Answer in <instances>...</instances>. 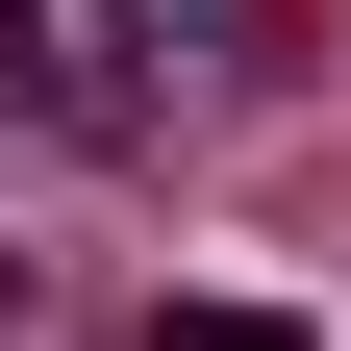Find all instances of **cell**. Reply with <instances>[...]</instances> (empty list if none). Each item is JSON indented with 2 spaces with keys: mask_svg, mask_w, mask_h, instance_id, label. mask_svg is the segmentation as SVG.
<instances>
[{
  "mask_svg": "<svg viewBox=\"0 0 351 351\" xmlns=\"http://www.w3.org/2000/svg\"><path fill=\"white\" fill-rule=\"evenodd\" d=\"M101 125H125L101 25H51V0H0V151H101Z\"/></svg>",
  "mask_w": 351,
  "mask_h": 351,
  "instance_id": "6da1fadb",
  "label": "cell"
},
{
  "mask_svg": "<svg viewBox=\"0 0 351 351\" xmlns=\"http://www.w3.org/2000/svg\"><path fill=\"white\" fill-rule=\"evenodd\" d=\"M75 25H101V51H176V75H276V0H75Z\"/></svg>",
  "mask_w": 351,
  "mask_h": 351,
  "instance_id": "7a4b0ae2",
  "label": "cell"
},
{
  "mask_svg": "<svg viewBox=\"0 0 351 351\" xmlns=\"http://www.w3.org/2000/svg\"><path fill=\"white\" fill-rule=\"evenodd\" d=\"M151 351H301V326H276V301H176Z\"/></svg>",
  "mask_w": 351,
  "mask_h": 351,
  "instance_id": "3957f363",
  "label": "cell"
},
{
  "mask_svg": "<svg viewBox=\"0 0 351 351\" xmlns=\"http://www.w3.org/2000/svg\"><path fill=\"white\" fill-rule=\"evenodd\" d=\"M25 301H51V276H25V251H0V351H25Z\"/></svg>",
  "mask_w": 351,
  "mask_h": 351,
  "instance_id": "277c9868",
  "label": "cell"
}]
</instances>
